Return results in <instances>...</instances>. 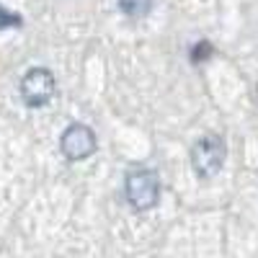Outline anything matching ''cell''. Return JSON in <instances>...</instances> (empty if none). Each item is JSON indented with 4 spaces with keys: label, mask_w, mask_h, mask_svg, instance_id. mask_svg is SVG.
Returning a JSON list of instances; mask_svg holds the SVG:
<instances>
[{
    "label": "cell",
    "mask_w": 258,
    "mask_h": 258,
    "mask_svg": "<svg viewBox=\"0 0 258 258\" xmlns=\"http://www.w3.org/2000/svg\"><path fill=\"white\" fill-rule=\"evenodd\" d=\"M18 24H21L18 16H13V13H8V11L0 8V29H3V26H18Z\"/></svg>",
    "instance_id": "cell-6"
},
{
    "label": "cell",
    "mask_w": 258,
    "mask_h": 258,
    "mask_svg": "<svg viewBox=\"0 0 258 258\" xmlns=\"http://www.w3.org/2000/svg\"><path fill=\"white\" fill-rule=\"evenodd\" d=\"M57 91V83H54V75L44 68H34L24 75V80H21V98H24L26 106H34V109H39V106H44Z\"/></svg>",
    "instance_id": "cell-3"
},
{
    "label": "cell",
    "mask_w": 258,
    "mask_h": 258,
    "mask_svg": "<svg viewBox=\"0 0 258 258\" xmlns=\"http://www.w3.org/2000/svg\"><path fill=\"white\" fill-rule=\"evenodd\" d=\"M160 197V181L155 170H132L126 176V199L135 209L155 207Z\"/></svg>",
    "instance_id": "cell-2"
},
{
    "label": "cell",
    "mask_w": 258,
    "mask_h": 258,
    "mask_svg": "<svg viewBox=\"0 0 258 258\" xmlns=\"http://www.w3.org/2000/svg\"><path fill=\"white\" fill-rule=\"evenodd\" d=\"M225 155H227L225 140L220 135H204L191 147V165H194L199 178H212V176L220 173Z\"/></svg>",
    "instance_id": "cell-1"
},
{
    "label": "cell",
    "mask_w": 258,
    "mask_h": 258,
    "mask_svg": "<svg viewBox=\"0 0 258 258\" xmlns=\"http://www.w3.org/2000/svg\"><path fill=\"white\" fill-rule=\"evenodd\" d=\"M59 150L68 160H85L88 155L96 153V135L91 126L85 124H70L62 132Z\"/></svg>",
    "instance_id": "cell-4"
},
{
    "label": "cell",
    "mask_w": 258,
    "mask_h": 258,
    "mask_svg": "<svg viewBox=\"0 0 258 258\" xmlns=\"http://www.w3.org/2000/svg\"><path fill=\"white\" fill-rule=\"evenodd\" d=\"M119 8L129 18H142L150 8H153V0H119Z\"/></svg>",
    "instance_id": "cell-5"
}]
</instances>
